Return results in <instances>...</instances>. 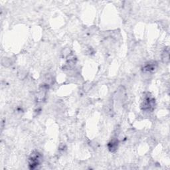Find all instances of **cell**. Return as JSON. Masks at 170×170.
<instances>
[{"label":"cell","mask_w":170,"mask_h":170,"mask_svg":"<svg viewBox=\"0 0 170 170\" xmlns=\"http://www.w3.org/2000/svg\"><path fill=\"white\" fill-rule=\"evenodd\" d=\"M41 160H42V156L39 152H35L31 154L29 159V165L30 166V168H36L41 164Z\"/></svg>","instance_id":"1"},{"label":"cell","mask_w":170,"mask_h":170,"mask_svg":"<svg viewBox=\"0 0 170 170\" xmlns=\"http://www.w3.org/2000/svg\"><path fill=\"white\" fill-rule=\"evenodd\" d=\"M162 60H163L164 63H168L169 62V52L168 49H165L164 51L163 52V54H162Z\"/></svg>","instance_id":"6"},{"label":"cell","mask_w":170,"mask_h":170,"mask_svg":"<svg viewBox=\"0 0 170 170\" xmlns=\"http://www.w3.org/2000/svg\"><path fill=\"white\" fill-rule=\"evenodd\" d=\"M118 139H112V140L108 143V149L110 150V152H114V151L118 148Z\"/></svg>","instance_id":"5"},{"label":"cell","mask_w":170,"mask_h":170,"mask_svg":"<svg viewBox=\"0 0 170 170\" xmlns=\"http://www.w3.org/2000/svg\"><path fill=\"white\" fill-rule=\"evenodd\" d=\"M115 96H116V100L118 101H122V100H124V99H125L126 91L123 86L122 87H120L118 90H117Z\"/></svg>","instance_id":"4"},{"label":"cell","mask_w":170,"mask_h":170,"mask_svg":"<svg viewBox=\"0 0 170 170\" xmlns=\"http://www.w3.org/2000/svg\"><path fill=\"white\" fill-rule=\"evenodd\" d=\"M155 100L151 96H145L142 104V109L146 112L152 111L154 109Z\"/></svg>","instance_id":"2"},{"label":"cell","mask_w":170,"mask_h":170,"mask_svg":"<svg viewBox=\"0 0 170 170\" xmlns=\"http://www.w3.org/2000/svg\"><path fill=\"white\" fill-rule=\"evenodd\" d=\"M157 64L154 61H151L148 63H146L143 67V71L145 73H152L156 69Z\"/></svg>","instance_id":"3"}]
</instances>
